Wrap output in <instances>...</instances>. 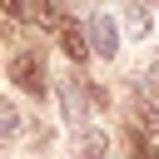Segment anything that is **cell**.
<instances>
[{"mask_svg":"<svg viewBox=\"0 0 159 159\" xmlns=\"http://www.w3.org/2000/svg\"><path fill=\"white\" fill-rule=\"evenodd\" d=\"M60 99H65V119H75V124H80V119H89V104H104V94H99V89H89L80 75H75V80H65Z\"/></svg>","mask_w":159,"mask_h":159,"instance_id":"cell-1","label":"cell"},{"mask_svg":"<svg viewBox=\"0 0 159 159\" xmlns=\"http://www.w3.org/2000/svg\"><path fill=\"white\" fill-rule=\"evenodd\" d=\"M10 80H15L25 94H45V60H40V55H30V50H25V55H15V60H10Z\"/></svg>","mask_w":159,"mask_h":159,"instance_id":"cell-2","label":"cell"},{"mask_svg":"<svg viewBox=\"0 0 159 159\" xmlns=\"http://www.w3.org/2000/svg\"><path fill=\"white\" fill-rule=\"evenodd\" d=\"M89 45H94V55H104V60L119 55V30H114L109 15H94V20H89Z\"/></svg>","mask_w":159,"mask_h":159,"instance_id":"cell-3","label":"cell"},{"mask_svg":"<svg viewBox=\"0 0 159 159\" xmlns=\"http://www.w3.org/2000/svg\"><path fill=\"white\" fill-rule=\"evenodd\" d=\"M75 149H80L84 159H104V154H109V134H104V129H80V134H75Z\"/></svg>","mask_w":159,"mask_h":159,"instance_id":"cell-4","label":"cell"},{"mask_svg":"<svg viewBox=\"0 0 159 159\" xmlns=\"http://www.w3.org/2000/svg\"><path fill=\"white\" fill-rule=\"evenodd\" d=\"M60 50H65L70 60H84V55H89V45H84L80 25H60Z\"/></svg>","mask_w":159,"mask_h":159,"instance_id":"cell-5","label":"cell"},{"mask_svg":"<svg viewBox=\"0 0 159 159\" xmlns=\"http://www.w3.org/2000/svg\"><path fill=\"white\" fill-rule=\"evenodd\" d=\"M20 134V109L10 99H0V139H15Z\"/></svg>","mask_w":159,"mask_h":159,"instance_id":"cell-6","label":"cell"},{"mask_svg":"<svg viewBox=\"0 0 159 159\" xmlns=\"http://www.w3.org/2000/svg\"><path fill=\"white\" fill-rule=\"evenodd\" d=\"M129 5V35H149V10H144V0H124Z\"/></svg>","mask_w":159,"mask_h":159,"instance_id":"cell-7","label":"cell"},{"mask_svg":"<svg viewBox=\"0 0 159 159\" xmlns=\"http://www.w3.org/2000/svg\"><path fill=\"white\" fill-rule=\"evenodd\" d=\"M35 15H40V25H65V0H40Z\"/></svg>","mask_w":159,"mask_h":159,"instance_id":"cell-8","label":"cell"},{"mask_svg":"<svg viewBox=\"0 0 159 159\" xmlns=\"http://www.w3.org/2000/svg\"><path fill=\"white\" fill-rule=\"evenodd\" d=\"M139 134L144 139H159V109L154 104H139Z\"/></svg>","mask_w":159,"mask_h":159,"instance_id":"cell-9","label":"cell"},{"mask_svg":"<svg viewBox=\"0 0 159 159\" xmlns=\"http://www.w3.org/2000/svg\"><path fill=\"white\" fill-rule=\"evenodd\" d=\"M149 94H154V99H159V65H154V70H149Z\"/></svg>","mask_w":159,"mask_h":159,"instance_id":"cell-10","label":"cell"},{"mask_svg":"<svg viewBox=\"0 0 159 159\" xmlns=\"http://www.w3.org/2000/svg\"><path fill=\"white\" fill-rule=\"evenodd\" d=\"M149 159H159V149H154V154H149Z\"/></svg>","mask_w":159,"mask_h":159,"instance_id":"cell-11","label":"cell"}]
</instances>
